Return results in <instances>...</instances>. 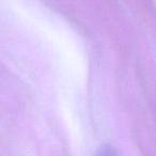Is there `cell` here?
<instances>
[{
  "label": "cell",
  "mask_w": 156,
  "mask_h": 156,
  "mask_svg": "<svg viewBox=\"0 0 156 156\" xmlns=\"http://www.w3.org/2000/svg\"><path fill=\"white\" fill-rule=\"evenodd\" d=\"M98 156H117V155H115V152H113L111 149L105 147V149H103L102 151L98 153Z\"/></svg>",
  "instance_id": "cell-1"
}]
</instances>
